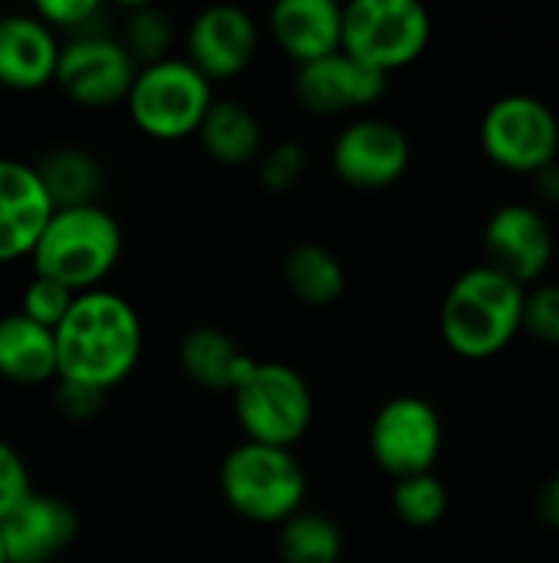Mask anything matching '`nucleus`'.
Segmentation results:
<instances>
[{"label":"nucleus","mask_w":559,"mask_h":563,"mask_svg":"<svg viewBox=\"0 0 559 563\" xmlns=\"http://www.w3.org/2000/svg\"><path fill=\"white\" fill-rule=\"evenodd\" d=\"M56 376L92 389H115L125 383L145 346L138 310L112 290L76 294L69 313L56 327Z\"/></svg>","instance_id":"1"},{"label":"nucleus","mask_w":559,"mask_h":563,"mask_svg":"<svg viewBox=\"0 0 559 563\" xmlns=\"http://www.w3.org/2000/svg\"><path fill=\"white\" fill-rule=\"evenodd\" d=\"M524 320V287L491 271L488 264L455 277L441 300L438 330L445 346L471 363L501 356Z\"/></svg>","instance_id":"2"},{"label":"nucleus","mask_w":559,"mask_h":563,"mask_svg":"<svg viewBox=\"0 0 559 563\" xmlns=\"http://www.w3.org/2000/svg\"><path fill=\"white\" fill-rule=\"evenodd\" d=\"M119 221L102 205H79L49 214L36 247L30 251V267L72 294H86L102 287V280L119 267Z\"/></svg>","instance_id":"3"},{"label":"nucleus","mask_w":559,"mask_h":563,"mask_svg":"<svg viewBox=\"0 0 559 563\" xmlns=\"http://www.w3.org/2000/svg\"><path fill=\"white\" fill-rule=\"evenodd\" d=\"M221 498L234 515L250 525L280 528L287 518L303 511L306 472L290 449L241 442L234 445L217 472Z\"/></svg>","instance_id":"4"},{"label":"nucleus","mask_w":559,"mask_h":563,"mask_svg":"<svg viewBox=\"0 0 559 563\" xmlns=\"http://www.w3.org/2000/svg\"><path fill=\"white\" fill-rule=\"evenodd\" d=\"M234 419L244 442L290 449L310 432L313 389L300 369L280 360H257L244 383L231 393Z\"/></svg>","instance_id":"5"},{"label":"nucleus","mask_w":559,"mask_h":563,"mask_svg":"<svg viewBox=\"0 0 559 563\" xmlns=\"http://www.w3.org/2000/svg\"><path fill=\"white\" fill-rule=\"evenodd\" d=\"M211 102L214 86L185 56H168L135 73L122 106L142 135L155 142H181L198 132Z\"/></svg>","instance_id":"6"},{"label":"nucleus","mask_w":559,"mask_h":563,"mask_svg":"<svg viewBox=\"0 0 559 563\" xmlns=\"http://www.w3.org/2000/svg\"><path fill=\"white\" fill-rule=\"evenodd\" d=\"M432 43V16L418 0H353L343 7L339 49L369 69L412 66Z\"/></svg>","instance_id":"7"},{"label":"nucleus","mask_w":559,"mask_h":563,"mask_svg":"<svg viewBox=\"0 0 559 563\" xmlns=\"http://www.w3.org/2000/svg\"><path fill=\"white\" fill-rule=\"evenodd\" d=\"M481 148L491 165L511 175H537L559 158V119L557 112L530 96L511 92L488 106L478 129Z\"/></svg>","instance_id":"8"},{"label":"nucleus","mask_w":559,"mask_h":563,"mask_svg":"<svg viewBox=\"0 0 559 563\" xmlns=\"http://www.w3.org/2000/svg\"><path fill=\"white\" fill-rule=\"evenodd\" d=\"M445 445L438 409L425 396H392L369 422V455L392 478H412L435 468Z\"/></svg>","instance_id":"9"},{"label":"nucleus","mask_w":559,"mask_h":563,"mask_svg":"<svg viewBox=\"0 0 559 563\" xmlns=\"http://www.w3.org/2000/svg\"><path fill=\"white\" fill-rule=\"evenodd\" d=\"M333 175L356 191H382L402 181L412 165L409 135L379 115L353 119L329 148Z\"/></svg>","instance_id":"10"},{"label":"nucleus","mask_w":559,"mask_h":563,"mask_svg":"<svg viewBox=\"0 0 559 563\" xmlns=\"http://www.w3.org/2000/svg\"><path fill=\"white\" fill-rule=\"evenodd\" d=\"M481 244L488 267L521 284L524 290L544 280L557 251L547 214L530 201H507L494 208L484 224Z\"/></svg>","instance_id":"11"},{"label":"nucleus","mask_w":559,"mask_h":563,"mask_svg":"<svg viewBox=\"0 0 559 563\" xmlns=\"http://www.w3.org/2000/svg\"><path fill=\"white\" fill-rule=\"evenodd\" d=\"M138 66L109 33L66 40L59 46L53 82L59 92L82 109H109L125 102Z\"/></svg>","instance_id":"12"},{"label":"nucleus","mask_w":559,"mask_h":563,"mask_svg":"<svg viewBox=\"0 0 559 563\" xmlns=\"http://www.w3.org/2000/svg\"><path fill=\"white\" fill-rule=\"evenodd\" d=\"M260 30L254 16L231 3L204 7L185 36V59L214 86L221 79L241 76L257 56Z\"/></svg>","instance_id":"13"},{"label":"nucleus","mask_w":559,"mask_h":563,"mask_svg":"<svg viewBox=\"0 0 559 563\" xmlns=\"http://www.w3.org/2000/svg\"><path fill=\"white\" fill-rule=\"evenodd\" d=\"M389 89V76L379 69H369L366 63L346 56L343 49L333 56H323L316 63H306L297 69L293 92L297 102L320 119L346 115L356 109H366L379 102Z\"/></svg>","instance_id":"14"},{"label":"nucleus","mask_w":559,"mask_h":563,"mask_svg":"<svg viewBox=\"0 0 559 563\" xmlns=\"http://www.w3.org/2000/svg\"><path fill=\"white\" fill-rule=\"evenodd\" d=\"M79 531L76 511L56 498L33 492L13 515L0 521V544L7 563H53Z\"/></svg>","instance_id":"15"},{"label":"nucleus","mask_w":559,"mask_h":563,"mask_svg":"<svg viewBox=\"0 0 559 563\" xmlns=\"http://www.w3.org/2000/svg\"><path fill=\"white\" fill-rule=\"evenodd\" d=\"M53 205L30 162L0 158V264L30 257Z\"/></svg>","instance_id":"16"},{"label":"nucleus","mask_w":559,"mask_h":563,"mask_svg":"<svg viewBox=\"0 0 559 563\" xmlns=\"http://www.w3.org/2000/svg\"><path fill=\"white\" fill-rule=\"evenodd\" d=\"M59 46V36L33 10L0 13V86L13 92H36L49 86Z\"/></svg>","instance_id":"17"},{"label":"nucleus","mask_w":559,"mask_h":563,"mask_svg":"<svg viewBox=\"0 0 559 563\" xmlns=\"http://www.w3.org/2000/svg\"><path fill=\"white\" fill-rule=\"evenodd\" d=\"M270 36L300 66L339 53L343 7L333 0H280L270 10Z\"/></svg>","instance_id":"18"},{"label":"nucleus","mask_w":559,"mask_h":563,"mask_svg":"<svg viewBox=\"0 0 559 563\" xmlns=\"http://www.w3.org/2000/svg\"><path fill=\"white\" fill-rule=\"evenodd\" d=\"M254 363L257 360L247 356L221 327H194L178 343V369L208 393L231 396L254 369Z\"/></svg>","instance_id":"19"},{"label":"nucleus","mask_w":559,"mask_h":563,"mask_svg":"<svg viewBox=\"0 0 559 563\" xmlns=\"http://www.w3.org/2000/svg\"><path fill=\"white\" fill-rule=\"evenodd\" d=\"M0 379L13 386H43L56 379L53 330L26 320L20 310L0 317Z\"/></svg>","instance_id":"20"},{"label":"nucleus","mask_w":559,"mask_h":563,"mask_svg":"<svg viewBox=\"0 0 559 563\" xmlns=\"http://www.w3.org/2000/svg\"><path fill=\"white\" fill-rule=\"evenodd\" d=\"M194 135H198L204 155L224 168L257 165V158L264 152L260 119L241 99H214Z\"/></svg>","instance_id":"21"},{"label":"nucleus","mask_w":559,"mask_h":563,"mask_svg":"<svg viewBox=\"0 0 559 563\" xmlns=\"http://www.w3.org/2000/svg\"><path fill=\"white\" fill-rule=\"evenodd\" d=\"M283 284L306 307H329L346 294L343 261L316 241H300L283 254Z\"/></svg>","instance_id":"22"},{"label":"nucleus","mask_w":559,"mask_h":563,"mask_svg":"<svg viewBox=\"0 0 559 563\" xmlns=\"http://www.w3.org/2000/svg\"><path fill=\"white\" fill-rule=\"evenodd\" d=\"M53 211L59 208H79V205H99V185H102V168L86 148L59 145L49 148L40 162H30Z\"/></svg>","instance_id":"23"},{"label":"nucleus","mask_w":559,"mask_h":563,"mask_svg":"<svg viewBox=\"0 0 559 563\" xmlns=\"http://www.w3.org/2000/svg\"><path fill=\"white\" fill-rule=\"evenodd\" d=\"M277 554L283 563H339L346 554V534L329 515L297 511L277 528Z\"/></svg>","instance_id":"24"},{"label":"nucleus","mask_w":559,"mask_h":563,"mask_svg":"<svg viewBox=\"0 0 559 563\" xmlns=\"http://www.w3.org/2000/svg\"><path fill=\"white\" fill-rule=\"evenodd\" d=\"M115 40L132 56V63L142 69V66L168 59V49L175 43V26L161 7L142 3V7L128 10V16L122 20V33Z\"/></svg>","instance_id":"25"},{"label":"nucleus","mask_w":559,"mask_h":563,"mask_svg":"<svg viewBox=\"0 0 559 563\" xmlns=\"http://www.w3.org/2000/svg\"><path fill=\"white\" fill-rule=\"evenodd\" d=\"M448 488L435 472L425 475H412V478H399L392 488V511L405 528L415 531H428L435 525H441V518L448 515Z\"/></svg>","instance_id":"26"},{"label":"nucleus","mask_w":559,"mask_h":563,"mask_svg":"<svg viewBox=\"0 0 559 563\" xmlns=\"http://www.w3.org/2000/svg\"><path fill=\"white\" fill-rule=\"evenodd\" d=\"M33 13L59 36L82 40V36H99L105 30V10L96 0H43L33 7Z\"/></svg>","instance_id":"27"},{"label":"nucleus","mask_w":559,"mask_h":563,"mask_svg":"<svg viewBox=\"0 0 559 563\" xmlns=\"http://www.w3.org/2000/svg\"><path fill=\"white\" fill-rule=\"evenodd\" d=\"M72 300H76L72 290H66L56 280H46V277L33 274V280H26V287L20 294V313L26 320H33V323H40V327H46V330L56 333V327L69 313Z\"/></svg>","instance_id":"28"},{"label":"nucleus","mask_w":559,"mask_h":563,"mask_svg":"<svg viewBox=\"0 0 559 563\" xmlns=\"http://www.w3.org/2000/svg\"><path fill=\"white\" fill-rule=\"evenodd\" d=\"M521 333H527L544 346H559V284L540 280L524 290Z\"/></svg>","instance_id":"29"},{"label":"nucleus","mask_w":559,"mask_h":563,"mask_svg":"<svg viewBox=\"0 0 559 563\" xmlns=\"http://www.w3.org/2000/svg\"><path fill=\"white\" fill-rule=\"evenodd\" d=\"M306 172V152L300 142H273L270 148L260 152L257 158V175H260V185L273 195H283V191H293L300 185Z\"/></svg>","instance_id":"30"},{"label":"nucleus","mask_w":559,"mask_h":563,"mask_svg":"<svg viewBox=\"0 0 559 563\" xmlns=\"http://www.w3.org/2000/svg\"><path fill=\"white\" fill-rule=\"evenodd\" d=\"M30 495H33V482L23 455L7 439H0V521L13 515Z\"/></svg>","instance_id":"31"},{"label":"nucleus","mask_w":559,"mask_h":563,"mask_svg":"<svg viewBox=\"0 0 559 563\" xmlns=\"http://www.w3.org/2000/svg\"><path fill=\"white\" fill-rule=\"evenodd\" d=\"M105 396L109 393L72 383V379H59V376L53 379V406L66 422H92L102 412Z\"/></svg>","instance_id":"32"},{"label":"nucleus","mask_w":559,"mask_h":563,"mask_svg":"<svg viewBox=\"0 0 559 563\" xmlns=\"http://www.w3.org/2000/svg\"><path fill=\"white\" fill-rule=\"evenodd\" d=\"M534 515H537V521H540L547 531H557L559 534V472H554V475L540 485V492H537V498H534Z\"/></svg>","instance_id":"33"},{"label":"nucleus","mask_w":559,"mask_h":563,"mask_svg":"<svg viewBox=\"0 0 559 563\" xmlns=\"http://www.w3.org/2000/svg\"><path fill=\"white\" fill-rule=\"evenodd\" d=\"M534 195H537L540 205L559 208V158L534 175ZM540 205H537V208H540Z\"/></svg>","instance_id":"34"},{"label":"nucleus","mask_w":559,"mask_h":563,"mask_svg":"<svg viewBox=\"0 0 559 563\" xmlns=\"http://www.w3.org/2000/svg\"><path fill=\"white\" fill-rule=\"evenodd\" d=\"M0 563H7V561H3V544H0Z\"/></svg>","instance_id":"35"}]
</instances>
